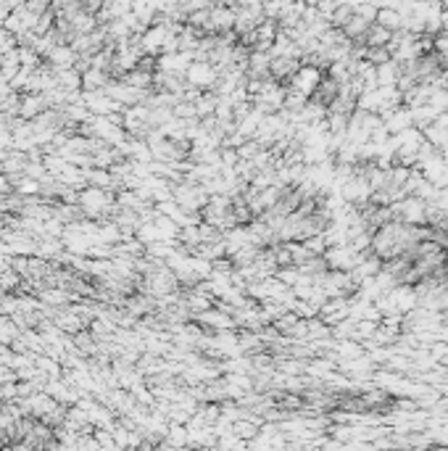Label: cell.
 <instances>
[{
    "instance_id": "6da1fadb",
    "label": "cell",
    "mask_w": 448,
    "mask_h": 451,
    "mask_svg": "<svg viewBox=\"0 0 448 451\" xmlns=\"http://www.w3.org/2000/svg\"><path fill=\"white\" fill-rule=\"evenodd\" d=\"M185 79H188V85H192L195 90L211 92V88L216 85V79H219V71L211 64H206V61H192V67L188 69Z\"/></svg>"
},
{
    "instance_id": "7a4b0ae2",
    "label": "cell",
    "mask_w": 448,
    "mask_h": 451,
    "mask_svg": "<svg viewBox=\"0 0 448 451\" xmlns=\"http://www.w3.org/2000/svg\"><path fill=\"white\" fill-rule=\"evenodd\" d=\"M322 79H325V74H322L316 67H306V64H301L298 74L290 79V85H288V88H293V90L301 92V95H306V98H312Z\"/></svg>"
},
{
    "instance_id": "3957f363",
    "label": "cell",
    "mask_w": 448,
    "mask_h": 451,
    "mask_svg": "<svg viewBox=\"0 0 448 451\" xmlns=\"http://www.w3.org/2000/svg\"><path fill=\"white\" fill-rule=\"evenodd\" d=\"M374 24H380L382 29H388V32H398L403 27V19H401V13L393 11V8H380V11H377V22Z\"/></svg>"
}]
</instances>
